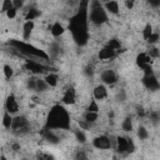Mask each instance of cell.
Instances as JSON below:
<instances>
[{
    "label": "cell",
    "instance_id": "11a10c76",
    "mask_svg": "<svg viewBox=\"0 0 160 160\" xmlns=\"http://www.w3.org/2000/svg\"><path fill=\"white\" fill-rule=\"evenodd\" d=\"M112 160H118V158H116V156H114V159H112Z\"/></svg>",
    "mask_w": 160,
    "mask_h": 160
},
{
    "label": "cell",
    "instance_id": "e575fe53",
    "mask_svg": "<svg viewBox=\"0 0 160 160\" xmlns=\"http://www.w3.org/2000/svg\"><path fill=\"white\" fill-rule=\"evenodd\" d=\"M152 32H154V30H152L151 24H146V25L144 26V29H142V38H144V40H148L149 36H150Z\"/></svg>",
    "mask_w": 160,
    "mask_h": 160
},
{
    "label": "cell",
    "instance_id": "52a82bcc",
    "mask_svg": "<svg viewBox=\"0 0 160 160\" xmlns=\"http://www.w3.org/2000/svg\"><path fill=\"white\" fill-rule=\"evenodd\" d=\"M91 144L95 149L108 150V149L111 148V138H109L108 135H99V136H95L92 139Z\"/></svg>",
    "mask_w": 160,
    "mask_h": 160
},
{
    "label": "cell",
    "instance_id": "7a4b0ae2",
    "mask_svg": "<svg viewBox=\"0 0 160 160\" xmlns=\"http://www.w3.org/2000/svg\"><path fill=\"white\" fill-rule=\"evenodd\" d=\"M70 114L65 109V106L61 104H56L50 108L44 128L49 130H70Z\"/></svg>",
    "mask_w": 160,
    "mask_h": 160
},
{
    "label": "cell",
    "instance_id": "8992f818",
    "mask_svg": "<svg viewBox=\"0 0 160 160\" xmlns=\"http://www.w3.org/2000/svg\"><path fill=\"white\" fill-rule=\"evenodd\" d=\"M25 69L29 70L32 75H41L44 72H46L48 70H52L51 68L46 66L45 64H42L41 61H36V60H30V59H26L25 60Z\"/></svg>",
    "mask_w": 160,
    "mask_h": 160
},
{
    "label": "cell",
    "instance_id": "7dc6e473",
    "mask_svg": "<svg viewBox=\"0 0 160 160\" xmlns=\"http://www.w3.org/2000/svg\"><path fill=\"white\" fill-rule=\"evenodd\" d=\"M11 150H14L15 152L20 151V150H21V146H20V144H19V142H16V141L11 142Z\"/></svg>",
    "mask_w": 160,
    "mask_h": 160
},
{
    "label": "cell",
    "instance_id": "c3c4849f",
    "mask_svg": "<svg viewBox=\"0 0 160 160\" xmlns=\"http://www.w3.org/2000/svg\"><path fill=\"white\" fill-rule=\"evenodd\" d=\"M124 4H125V6H126L129 10H131V9L134 8V5H135V1H134V0H125Z\"/></svg>",
    "mask_w": 160,
    "mask_h": 160
},
{
    "label": "cell",
    "instance_id": "8fae6325",
    "mask_svg": "<svg viewBox=\"0 0 160 160\" xmlns=\"http://www.w3.org/2000/svg\"><path fill=\"white\" fill-rule=\"evenodd\" d=\"M61 101L64 105H74L76 102V91L72 86L68 88L64 94H62V98H61Z\"/></svg>",
    "mask_w": 160,
    "mask_h": 160
},
{
    "label": "cell",
    "instance_id": "681fc988",
    "mask_svg": "<svg viewBox=\"0 0 160 160\" xmlns=\"http://www.w3.org/2000/svg\"><path fill=\"white\" fill-rule=\"evenodd\" d=\"M79 125H80V129H81V130H82V129H89V128H90V124H89V122H86L85 120L79 121Z\"/></svg>",
    "mask_w": 160,
    "mask_h": 160
},
{
    "label": "cell",
    "instance_id": "d4e9b609",
    "mask_svg": "<svg viewBox=\"0 0 160 160\" xmlns=\"http://www.w3.org/2000/svg\"><path fill=\"white\" fill-rule=\"evenodd\" d=\"M121 129L125 131V132H131L132 129H134V125H132V119L131 116H126L122 122H121Z\"/></svg>",
    "mask_w": 160,
    "mask_h": 160
},
{
    "label": "cell",
    "instance_id": "2e32d148",
    "mask_svg": "<svg viewBox=\"0 0 160 160\" xmlns=\"http://www.w3.org/2000/svg\"><path fill=\"white\" fill-rule=\"evenodd\" d=\"M102 8L105 9L106 12H110L112 15H118L120 12V5L118 1L115 0H110V1H105L102 4Z\"/></svg>",
    "mask_w": 160,
    "mask_h": 160
},
{
    "label": "cell",
    "instance_id": "4dcf8cb0",
    "mask_svg": "<svg viewBox=\"0 0 160 160\" xmlns=\"http://www.w3.org/2000/svg\"><path fill=\"white\" fill-rule=\"evenodd\" d=\"M2 72H4V76L6 80H10L12 76H14V69L9 65V64H5L2 66Z\"/></svg>",
    "mask_w": 160,
    "mask_h": 160
},
{
    "label": "cell",
    "instance_id": "ba28073f",
    "mask_svg": "<svg viewBox=\"0 0 160 160\" xmlns=\"http://www.w3.org/2000/svg\"><path fill=\"white\" fill-rule=\"evenodd\" d=\"M141 82L145 86V89H148L151 92H155V91H158L160 89V82H159L158 76L155 74L150 75V76H142Z\"/></svg>",
    "mask_w": 160,
    "mask_h": 160
},
{
    "label": "cell",
    "instance_id": "5bb4252c",
    "mask_svg": "<svg viewBox=\"0 0 160 160\" xmlns=\"http://www.w3.org/2000/svg\"><path fill=\"white\" fill-rule=\"evenodd\" d=\"M61 54H62V48H61V45L59 42L55 41V42H51L49 45V52H48V55H49L50 60H55V59L60 58Z\"/></svg>",
    "mask_w": 160,
    "mask_h": 160
},
{
    "label": "cell",
    "instance_id": "9c48e42d",
    "mask_svg": "<svg viewBox=\"0 0 160 160\" xmlns=\"http://www.w3.org/2000/svg\"><path fill=\"white\" fill-rule=\"evenodd\" d=\"M5 111H8L11 115L18 114V111H19V102H18V99H16V96H15L14 92H10L6 96V100H5Z\"/></svg>",
    "mask_w": 160,
    "mask_h": 160
},
{
    "label": "cell",
    "instance_id": "74e56055",
    "mask_svg": "<svg viewBox=\"0 0 160 160\" xmlns=\"http://www.w3.org/2000/svg\"><path fill=\"white\" fill-rule=\"evenodd\" d=\"M141 70H142V72H144V76H150V75H154V74H155V71H154V69H152V65H150V64L144 65V66L141 68Z\"/></svg>",
    "mask_w": 160,
    "mask_h": 160
},
{
    "label": "cell",
    "instance_id": "b9f144b4",
    "mask_svg": "<svg viewBox=\"0 0 160 160\" xmlns=\"http://www.w3.org/2000/svg\"><path fill=\"white\" fill-rule=\"evenodd\" d=\"M135 150H136V146H135L134 140L130 139V138H128V152L126 154H132Z\"/></svg>",
    "mask_w": 160,
    "mask_h": 160
},
{
    "label": "cell",
    "instance_id": "1f68e13d",
    "mask_svg": "<svg viewBox=\"0 0 160 160\" xmlns=\"http://www.w3.org/2000/svg\"><path fill=\"white\" fill-rule=\"evenodd\" d=\"M159 40H160V35H159V32H158V31H154V32L149 36V39L146 40V42H148L150 46H152V45H156V44L159 42Z\"/></svg>",
    "mask_w": 160,
    "mask_h": 160
},
{
    "label": "cell",
    "instance_id": "d6a6232c",
    "mask_svg": "<svg viewBox=\"0 0 160 160\" xmlns=\"http://www.w3.org/2000/svg\"><path fill=\"white\" fill-rule=\"evenodd\" d=\"M36 80H38V78L34 75V76H30L28 80H26V88H28V90H31V91H35V89H36Z\"/></svg>",
    "mask_w": 160,
    "mask_h": 160
},
{
    "label": "cell",
    "instance_id": "836d02e7",
    "mask_svg": "<svg viewBox=\"0 0 160 160\" xmlns=\"http://www.w3.org/2000/svg\"><path fill=\"white\" fill-rule=\"evenodd\" d=\"M75 160H89V156H88V152L82 149H78L75 151V155H74Z\"/></svg>",
    "mask_w": 160,
    "mask_h": 160
},
{
    "label": "cell",
    "instance_id": "484cf974",
    "mask_svg": "<svg viewBox=\"0 0 160 160\" xmlns=\"http://www.w3.org/2000/svg\"><path fill=\"white\" fill-rule=\"evenodd\" d=\"M11 124H12V115L9 114L8 111H4V115H2V126L6 130H10L11 129Z\"/></svg>",
    "mask_w": 160,
    "mask_h": 160
},
{
    "label": "cell",
    "instance_id": "e0dca14e",
    "mask_svg": "<svg viewBox=\"0 0 160 160\" xmlns=\"http://www.w3.org/2000/svg\"><path fill=\"white\" fill-rule=\"evenodd\" d=\"M135 62H136L138 68H140V69H141L144 65H148V64L152 65V60H151L150 56L146 54V51H141V52H139V54L136 55Z\"/></svg>",
    "mask_w": 160,
    "mask_h": 160
},
{
    "label": "cell",
    "instance_id": "ffe728a7",
    "mask_svg": "<svg viewBox=\"0 0 160 160\" xmlns=\"http://www.w3.org/2000/svg\"><path fill=\"white\" fill-rule=\"evenodd\" d=\"M35 28V22L34 21H25L24 25H22V39L24 40H29L30 39V35L32 32Z\"/></svg>",
    "mask_w": 160,
    "mask_h": 160
},
{
    "label": "cell",
    "instance_id": "7402d4cb",
    "mask_svg": "<svg viewBox=\"0 0 160 160\" xmlns=\"http://www.w3.org/2000/svg\"><path fill=\"white\" fill-rule=\"evenodd\" d=\"M44 80H45V82L48 84L49 88H55V86H58V82H59V78H58V75L55 72L46 74Z\"/></svg>",
    "mask_w": 160,
    "mask_h": 160
},
{
    "label": "cell",
    "instance_id": "db71d44e",
    "mask_svg": "<svg viewBox=\"0 0 160 160\" xmlns=\"http://www.w3.org/2000/svg\"><path fill=\"white\" fill-rule=\"evenodd\" d=\"M21 160H30V159H29V158H22Z\"/></svg>",
    "mask_w": 160,
    "mask_h": 160
},
{
    "label": "cell",
    "instance_id": "f35d334b",
    "mask_svg": "<svg viewBox=\"0 0 160 160\" xmlns=\"http://www.w3.org/2000/svg\"><path fill=\"white\" fill-rule=\"evenodd\" d=\"M149 118H150V120H151V122L152 124H158L159 122V120H160V115H159V112L156 111V110H152V111H150V114H149Z\"/></svg>",
    "mask_w": 160,
    "mask_h": 160
},
{
    "label": "cell",
    "instance_id": "d6986e66",
    "mask_svg": "<svg viewBox=\"0 0 160 160\" xmlns=\"http://www.w3.org/2000/svg\"><path fill=\"white\" fill-rule=\"evenodd\" d=\"M50 32L54 38H60L65 32V28L60 21H55L50 28Z\"/></svg>",
    "mask_w": 160,
    "mask_h": 160
},
{
    "label": "cell",
    "instance_id": "8d00e7d4",
    "mask_svg": "<svg viewBox=\"0 0 160 160\" xmlns=\"http://www.w3.org/2000/svg\"><path fill=\"white\" fill-rule=\"evenodd\" d=\"M82 71H84V74H85L88 78H92V76H94V74H95V70H94V65L89 62V64H88V65L84 68V70H82Z\"/></svg>",
    "mask_w": 160,
    "mask_h": 160
},
{
    "label": "cell",
    "instance_id": "f5cc1de1",
    "mask_svg": "<svg viewBox=\"0 0 160 160\" xmlns=\"http://www.w3.org/2000/svg\"><path fill=\"white\" fill-rule=\"evenodd\" d=\"M0 160H8V159H6V156H5L4 154H1V155H0Z\"/></svg>",
    "mask_w": 160,
    "mask_h": 160
},
{
    "label": "cell",
    "instance_id": "f1b7e54d",
    "mask_svg": "<svg viewBox=\"0 0 160 160\" xmlns=\"http://www.w3.org/2000/svg\"><path fill=\"white\" fill-rule=\"evenodd\" d=\"M136 135H138V138H139V140H146V139L149 138V131H148V129H146L145 126H142V125H140V126L138 128V131H136Z\"/></svg>",
    "mask_w": 160,
    "mask_h": 160
},
{
    "label": "cell",
    "instance_id": "4fadbf2b",
    "mask_svg": "<svg viewBox=\"0 0 160 160\" xmlns=\"http://www.w3.org/2000/svg\"><path fill=\"white\" fill-rule=\"evenodd\" d=\"M92 99L94 100H104V99H106L108 98V89H106V86L104 85V84H99V85H96L95 88H94V90H92Z\"/></svg>",
    "mask_w": 160,
    "mask_h": 160
},
{
    "label": "cell",
    "instance_id": "7bdbcfd3",
    "mask_svg": "<svg viewBox=\"0 0 160 160\" xmlns=\"http://www.w3.org/2000/svg\"><path fill=\"white\" fill-rule=\"evenodd\" d=\"M16 14H18V10H16V9H14V8L9 9V10L5 12V15H6V18H8V19H15V18H16Z\"/></svg>",
    "mask_w": 160,
    "mask_h": 160
},
{
    "label": "cell",
    "instance_id": "6da1fadb",
    "mask_svg": "<svg viewBox=\"0 0 160 160\" xmlns=\"http://www.w3.org/2000/svg\"><path fill=\"white\" fill-rule=\"evenodd\" d=\"M88 15H89V0H84L80 2L79 9L70 18L68 24V29L70 30L74 42L78 46H85L90 38L88 29V24H89Z\"/></svg>",
    "mask_w": 160,
    "mask_h": 160
},
{
    "label": "cell",
    "instance_id": "816d5d0a",
    "mask_svg": "<svg viewBox=\"0 0 160 160\" xmlns=\"http://www.w3.org/2000/svg\"><path fill=\"white\" fill-rule=\"evenodd\" d=\"M108 116H109V119H112V118H114V111L110 110V111L108 112Z\"/></svg>",
    "mask_w": 160,
    "mask_h": 160
},
{
    "label": "cell",
    "instance_id": "7c38bea8",
    "mask_svg": "<svg viewBox=\"0 0 160 160\" xmlns=\"http://www.w3.org/2000/svg\"><path fill=\"white\" fill-rule=\"evenodd\" d=\"M41 135H42V139L51 145H58L60 142V138L54 132V130H49L44 128L41 131Z\"/></svg>",
    "mask_w": 160,
    "mask_h": 160
},
{
    "label": "cell",
    "instance_id": "603a6c76",
    "mask_svg": "<svg viewBox=\"0 0 160 160\" xmlns=\"http://www.w3.org/2000/svg\"><path fill=\"white\" fill-rule=\"evenodd\" d=\"M41 16V11L36 8H30L25 15V21H34L36 18H40Z\"/></svg>",
    "mask_w": 160,
    "mask_h": 160
},
{
    "label": "cell",
    "instance_id": "f546056e",
    "mask_svg": "<svg viewBox=\"0 0 160 160\" xmlns=\"http://www.w3.org/2000/svg\"><path fill=\"white\" fill-rule=\"evenodd\" d=\"M146 54L150 56L151 60H152V59H158V58L160 56V50H159V48H158L156 45H152V46L149 48V50L146 51Z\"/></svg>",
    "mask_w": 160,
    "mask_h": 160
},
{
    "label": "cell",
    "instance_id": "277c9868",
    "mask_svg": "<svg viewBox=\"0 0 160 160\" xmlns=\"http://www.w3.org/2000/svg\"><path fill=\"white\" fill-rule=\"evenodd\" d=\"M88 18H89V21L95 26H100V25L108 22V20H109L108 12L102 8V2H100L99 0L89 1V15H88Z\"/></svg>",
    "mask_w": 160,
    "mask_h": 160
},
{
    "label": "cell",
    "instance_id": "f6af8a7d",
    "mask_svg": "<svg viewBox=\"0 0 160 160\" xmlns=\"http://www.w3.org/2000/svg\"><path fill=\"white\" fill-rule=\"evenodd\" d=\"M38 160H55V159H54V156H51V155H49V154L41 152V154L38 155Z\"/></svg>",
    "mask_w": 160,
    "mask_h": 160
},
{
    "label": "cell",
    "instance_id": "cb8c5ba5",
    "mask_svg": "<svg viewBox=\"0 0 160 160\" xmlns=\"http://www.w3.org/2000/svg\"><path fill=\"white\" fill-rule=\"evenodd\" d=\"M72 132H74V135H75V139L78 140V142H79V144H81V145L86 144L88 139H86V135H85V132H84L81 129L76 128V129H74V130H72Z\"/></svg>",
    "mask_w": 160,
    "mask_h": 160
},
{
    "label": "cell",
    "instance_id": "9a60e30c",
    "mask_svg": "<svg viewBox=\"0 0 160 160\" xmlns=\"http://www.w3.org/2000/svg\"><path fill=\"white\" fill-rule=\"evenodd\" d=\"M115 149L119 154H126L128 152V138L125 136H116L115 138Z\"/></svg>",
    "mask_w": 160,
    "mask_h": 160
},
{
    "label": "cell",
    "instance_id": "d590c367",
    "mask_svg": "<svg viewBox=\"0 0 160 160\" xmlns=\"http://www.w3.org/2000/svg\"><path fill=\"white\" fill-rule=\"evenodd\" d=\"M86 111H90V112H99V105H98V101L91 99L88 108H86Z\"/></svg>",
    "mask_w": 160,
    "mask_h": 160
},
{
    "label": "cell",
    "instance_id": "3957f363",
    "mask_svg": "<svg viewBox=\"0 0 160 160\" xmlns=\"http://www.w3.org/2000/svg\"><path fill=\"white\" fill-rule=\"evenodd\" d=\"M9 45L12 46L15 50H18L20 54L25 55L28 59L30 58V59H36V61L40 60V61H46V62L50 61V58H49L46 51H44V50H41V49H39V48H36V46H34L26 41L10 40Z\"/></svg>",
    "mask_w": 160,
    "mask_h": 160
},
{
    "label": "cell",
    "instance_id": "60d3db41",
    "mask_svg": "<svg viewBox=\"0 0 160 160\" xmlns=\"http://www.w3.org/2000/svg\"><path fill=\"white\" fill-rule=\"evenodd\" d=\"M116 100H118L119 102H124V101L126 100V91H125L124 89H121V90L118 91V94H116Z\"/></svg>",
    "mask_w": 160,
    "mask_h": 160
},
{
    "label": "cell",
    "instance_id": "44dd1931",
    "mask_svg": "<svg viewBox=\"0 0 160 160\" xmlns=\"http://www.w3.org/2000/svg\"><path fill=\"white\" fill-rule=\"evenodd\" d=\"M105 46L109 48V49H111V50H114V51H116V54H119L120 51H124V49H121V41H120L118 38L110 39V40L106 42Z\"/></svg>",
    "mask_w": 160,
    "mask_h": 160
},
{
    "label": "cell",
    "instance_id": "4316f807",
    "mask_svg": "<svg viewBox=\"0 0 160 160\" xmlns=\"http://www.w3.org/2000/svg\"><path fill=\"white\" fill-rule=\"evenodd\" d=\"M48 89H49V86H48V84L45 82V80H44V79L38 78V80H36V89H35V91H36V92H44V91H46Z\"/></svg>",
    "mask_w": 160,
    "mask_h": 160
},
{
    "label": "cell",
    "instance_id": "83f0119b",
    "mask_svg": "<svg viewBox=\"0 0 160 160\" xmlns=\"http://www.w3.org/2000/svg\"><path fill=\"white\" fill-rule=\"evenodd\" d=\"M98 118H99V112H90V111H86V112L84 114V120H85L86 122H89L90 125H91L92 122H95V121L98 120Z\"/></svg>",
    "mask_w": 160,
    "mask_h": 160
},
{
    "label": "cell",
    "instance_id": "ac0fdd59",
    "mask_svg": "<svg viewBox=\"0 0 160 160\" xmlns=\"http://www.w3.org/2000/svg\"><path fill=\"white\" fill-rule=\"evenodd\" d=\"M116 55H118L116 51H114V50H111V49H109L106 46L100 49L99 52H98V58L100 60H110V59H114Z\"/></svg>",
    "mask_w": 160,
    "mask_h": 160
},
{
    "label": "cell",
    "instance_id": "bcb514c9",
    "mask_svg": "<svg viewBox=\"0 0 160 160\" xmlns=\"http://www.w3.org/2000/svg\"><path fill=\"white\" fill-rule=\"evenodd\" d=\"M22 6H24V1H22V0H12V8H14V9L19 10V9H21Z\"/></svg>",
    "mask_w": 160,
    "mask_h": 160
},
{
    "label": "cell",
    "instance_id": "ee69618b",
    "mask_svg": "<svg viewBox=\"0 0 160 160\" xmlns=\"http://www.w3.org/2000/svg\"><path fill=\"white\" fill-rule=\"evenodd\" d=\"M136 115H138L139 118H144V116L146 115V111H145V109H144L141 105H138V106H136Z\"/></svg>",
    "mask_w": 160,
    "mask_h": 160
},
{
    "label": "cell",
    "instance_id": "5b68a950",
    "mask_svg": "<svg viewBox=\"0 0 160 160\" xmlns=\"http://www.w3.org/2000/svg\"><path fill=\"white\" fill-rule=\"evenodd\" d=\"M14 135L16 136H22L30 131V122L25 115H16L12 118V124L11 129Z\"/></svg>",
    "mask_w": 160,
    "mask_h": 160
},
{
    "label": "cell",
    "instance_id": "ab89813d",
    "mask_svg": "<svg viewBox=\"0 0 160 160\" xmlns=\"http://www.w3.org/2000/svg\"><path fill=\"white\" fill-rule=\"evenodd\" d=\"M12 8V0H4L1 4V12H6L9 9Z\"/></svg>",
    "mask_w": 160,
    "mask_h": 160
},
{
    "label": "cell",
    "instance_id": "30bf717a",
    "mask_svg": "<svg viewBox=\"0 0 160 160\" xmlns=\"http://www.w3.org/2000/svg\"><path fill=\"white\" fill-rule=\"evenodd\" d=\"M100 79H101V82L104 85H114L115 82H118V74L111 70V69H106L101 72L100 75Z\"/></svg>",
    "mask_w": 160,
    "mask_h": 160
},
{
    "label": "cell",
    "instance_id": "f907efd6",
    "mask_svg": "<svg viewBox=\"0 0 160 160\" xmlns=\"http://www.w3.org/2000/svg\"><path fill=\"white\" fill-rule=\"evenodd\" d=\"M151 6H154V8H158V6H160V1H151L150 0V2H149Z\"/></svg>",
    "mask_w": 160,
    "mask_h": 160
}]
</instances>
